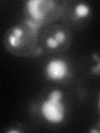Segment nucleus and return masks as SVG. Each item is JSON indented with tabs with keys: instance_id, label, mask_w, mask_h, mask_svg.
Wrapping results in <instances>:
<instances>
[{
	"instance_id": "1",
	"label": "nucleus",
	"mask_w": 100,
	"mask_h": 133,
	"mask_svg": "<svg viewBox=\"0 0 100 133\" xmlns=\"http://www.w3.org/2000/svg\"><path fill=\"white\" fill-rule=\"evenodd\" d=\"M39 28L24 22L8 29L3 37L6 50L17 57H27L34 53Z\"/></svg>"
},
{
	"instance_id": "2",
	"label": "nucleus",
	"mask_w": 100,
	"mask_h": 133,
	"mask_svg": "<svg viewBox=\"0 0 100 133\" xmlns=\"http://www.w3.org/2000/svg\"><path fill=\"white\" fill-rule=\"evenodd\" d=\"M64 2L53 0H28L25 2L26 19L24 22L39 29L45 24L51 23L61 14Z\"/></svg>"
},
{
	"instance_id": "3",
	"label": "nucleus",
	"mask_w": 100,
	"mask_h": 133,
	"mask_svg": "<svg viewBox=\"0 0 100 133\" xmlns=\"http://www.w3.org/2000/svg\"><path fill=\"white\" fill-rule=\"evenodd\" d=\"M63 91L55 88L51 90L40 104V114L48 124L60 125L66 119V107Z\"/></svg>"
},
{
	"instance_id": "4",
	"label": "nucleus",
	"mask_w": 100,
	"mask_h": 133,
	"mask_svg": "<svg viewBox=\"0 0 100 133\" xmlns=\"http://www.w3.org/2000/svg\"><path fill=\"white\" fill-rule=\"evenodd\" d=\"M44 74L47 79L50 81H64L70 75L68 62L62 58H53L49 60L44 66Z\"/></svg>"
},
{
	"instance_id": "5",
	"label": "nucleus",
	"mask_w": 100,
	"mask_h": 133,
	"mask_svg": "<svg viewBox=\"0 0 100 133\" xmlns=\"http://www.w3.org/2000/svg\"><path fill=\"white\" fill-rule=\"evenodd\" d=\"M69 39V32L67 28L61 26H55L48 29L47 35L44 37V44L47 48L56 51L67 47Z\"/></svg>"
},
{
	"instance_id": "6",
	"label": "nucleus",
	"mask_w": 100,
	"mask_h": 133,
	"mask_svg": "<svg viewBox=\"0 0 100 133\" xmlns=\"http://www.w3.org/2000/svg\"><path fill=\"white\" fill-rule=\"evenodd\" d=\"M92 14L91 7L84 2L78 3L73 10V19L75 21H83L88 19Z\"/></svg>"
},
{
	"instance_id": "7",
	"label": "nucleus",
	"mask_w": 100,
	"mask_h": 133,
	"mask_svg": "<svg viewBox=\"0 0 100 133\" xmlns=\"http://www.w3.org/2000/svg\"><path fill=\"white\" fill-rule=\"evenodd\" d=\"M97 62H98L97 65L92 68L91 72L93 75H96V76H100V58Z\"/></svg>"
},
{
	"instance_id": "8",
	"label": "nucleus",
	"mask_w": 100,
	"mask_h": 133,
	"mask_svg": "<svg viewBox=\"0 0 100 133\" xmlns=\"http://www.w3.org/2000/svg\"><path fill=\"white\" fill-rule=\"evenodd\" d=\"M98 112H99V114H100V92H99L98 99Z\"/></svg>"
},
{
	"instance_id": "9",
	"label": "nucleus",
	"mask_w": 100,
	"mask_h": 133,
	"mask_svg": "<svg viewBox=\"0 0 100 133\" xmlns=\"http://www.w3.org/2000/svg\"><path fill=\"white\" fill-rule=\"evenodd\" d=\"M89 131H90V132H97V133L100 132V131L98 130V129H91V130H90Z\"/></svg>"
},
{
	"instance_id": "10",
	"label": "nucleus",
	"mask_w": 100,
	"mask_h": 133,
	"mask_svg": "<svg viewBox=\"0 0 100 133\" xmlns=\"http://www.w3.org/2000/svg\"><path fill=\"white\" fill-rule=\"evenodd\" d=\"M98 127H99V129H98V130L100 131V122H99L98 123Z\"/></svg>"
}]
</instances>
